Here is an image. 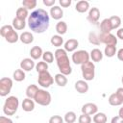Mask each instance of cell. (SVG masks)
I'll return each mask as SVG.
<instances>
[{"label":"cell","instance_id":"6da1fadb","mask_svg":"<svg viewBox=\"0 0 123 123\" xmlns=\"http://www.w3.org/2000/svg\"><path fill=\"white\" fill-rule=\"evenodd\" d=\"M27 23L31 31L37 34H42L49 27V14L43 9H37L29 15Z\"/></svg>","mask_w":123,"mask_h":123},{"label":"cell","instance_id":"7a4b0ae2","mask_svg":"<svg viewBox=\"0 0 123 123\" xmlns=\"http://www.w3.org/2000/svg\"><path fill=\"white\" fill-rule=\"evenodd\" d=\"M54 56H55V59L57 61V65H58L61 73L65 75V76L70 75L72 72V68H71L69 58L67 56L66 51L62 48H58L55 51Z\"/></svg>","mask_w":123,"mask_h":123},{"label":"cell","instance_id":"3957f363","mask_svg":"<svg viewBox=\"0 0 123 123\" xmlns=\"http://www.w3.org/2000/svg\"><path fill=\"white\" fill-rule=\"evenodd\" d=\"M0 35L8 41L9 43H15L18 39L19 37L17 32L13 29L12 25H4L0 29Z\"/></svg>","mask_w":123,"mask_h":123},{"label":"cell","instance_id":"277c9868","mask_svg":"<svg viewBox=\"0 0 123 123\" xmlns=\"http://www.w3.org/2000/svg\"><path fill=\"white\" fill-rule=\"evenodd\" d=\"M19 106V100L15 96H9L3 106V111L6 115H13Z\"/></svg>","mask_w":123,"mask_h":123},{"label":"cell","instance_id":"5b68a950","mask_svg":"<svg viewBox=\"0 0 123 123\" xmlns=\"http://www.w3.org/2000/svg\"><path fill=\"white\" fill-rule=\"evenodd\" d=\"M82 75L85 81H92L95 76V65L92 62H87L81 65Z\"/></svg>","mask_w":123,"mask_h":123},{"label":"cell","instance_id":"8992f818","mask_svg":"<svg viewBox=\"0 0 123 123\" xmlns=\"http://www.w3.org/2000/svg\"><path fill=\"white\" fill-rule=\"evenodd\" d=\"M35 102L40 106H48L51 101H52V97H51V94L45 90V89H38V91L37 92L35 98H34Z\"/></svg>","mask_w":123,"mask_h":123},{"label":"cell","instance_id":"52a82bcc","mask_svg":"<svg viewBox=\"0 0 123 123\" xmlns=\"http://www.w3.org/2000/svg\"><path fill=\"white\" fill-rule=\"evenodd\" d=\"M89 54L86 51V50H78L75 51L72 56H71V60L75 64H84L87 62H89Z\"/></svg>","mask_w":123,"mask_h":123},{"label":"cell","instance_id":"ba28073f","mask_svg":"<svg viewBox=\"0 0 123 123\" xmlns=\"http://www.w3.org/2000/svg\"><path fill=\"white\" fill-rule=\"evenodd\" d=\"M12 87V80L8 77H4L0 80V96H7Z\"/></svg>","mask_w":123,"mask_h":123},{"label":"cell","instance_id":"9c48e42d","mask_svg":"<svg viewBox=\"0 0 123 123\" xmlns=\"http://www.w3.org/2000/svg\"><path fill=\"white\" fill-rule=\"evenodd\" d=\"M37 82H38V85L40 86H42L44 88H47L54 83V78L52 77V75L48 71H46V72L38 74Z\"/></svg>","mask_w":123,"mask_h":123},{"label":"cell","instance_id":"30bf717a","mask_svg":"<svg viewBox=\"0 0 123 123\" xmlns=\"http://www.w3.org/2000/svg\"><path fill=\"white\" fill-rule=\"evenodd\" d=\"M99 40L101 43H104L106 45H116L117 44V38L114 35L112 34H100L99 36Z\"/></svg>","mask_w":123,"mask_h":123},{"label":"cell","instance_id":"8fae6325","mask_svg":"<svg viewBox=\"0 0 123 123\" xmlns=\"http://www.w3.org/2000/svg\"><path fill=\"white\" fill-rule=\"evenodd\" d=\"M97 111H98V107L94 103H86L82 107V113L84 114L93 115L97 113Z\"/></svg>","mask_w":123,"mask_h":123},{"label":"cell","instance_id":"7c38bea8","mask_svg":"<svg viewBox=\"0 0 123 123\" xmlns=\"http://www.w3.org/2000/svg\"><path fill=\"white\" fill-rule=\"evenodd\" d=\"M99 18H100V11H99V9H98V8H95V7L91 8V9L89 10V12H88L87 20H88L90 23L95 24V23L98 22Z\"/></svg>","mask_w":123,"mask_h":123},{"label":"cell","instance_id":"4fadbf2b","mask_svg":"<svg viewBox=\"0 0 123 123\" xmlns=\"http://www.w3.org/2000/svg\"><path fill=\"white\" fill-rule=\"evenodd\" d=\"M36 66L35 62L31 58H25L20 62V68L24 71H31Z\"/></svg>","mask_w":123,"mask_h":123},{"label":"cell","instance_id":"5bb4252c","mask_svg":"<svg viewBox=\"0 0 123 123\" xmlns=\"http://www.w3.org/2000/svg\"><path fill=\"white\" fill-rule=\"evenodd\" d=\"M88 88H89L88 84L85 80H79L75 83V89L77 90V92H79L81 94L86 93L88 91Z\"/></svg>","mask_w":123,"mask_h":123},{"label":"cell","instance_id":"9a60e30c","mask_svg":"<svg viewBox=\"0 0 123 123\" xmlns=\"http://www.w3.org/2000/svg\"><path fill=\"white\" fill-rule=\"evenodd\" d=\"M50 15L55 20H60L63 16V11L59 6H53L50 9Z\"/></svg>","mask_w":123,"mask_h":123},{"label":"cell","instance_id":"2e32d148","mask_svg":"<svg viewBox=\"0 0 123 123\" xmlns=\"http://www.w3.org/2000/svg\"><path fill=\"white\" fill-rule=\"evenodd\" d=\"M79 45V42L75 38H70L64 42V50L66 52H74Z\"/></svg>","mask_w":123,"mask_h":123},{"label":"cell","instance_id":"e0dca14e","mask_svg":"<svg viewBox=\"0 0 123 123\" xmlns=\"http://www.w3.org/2000/svg\"><path fill=\"white\" fill-rule=\"evenodd\" d=\"M100 30H101V34H110L111 33V31L112 30V26L110 21V18H105L100 23Z\"/></svg>","mask_w":123,"mask_h":123},{"label":"cell","instance_id":"ac0fdd59","mask_svg":"<svg viewBox=\"0 0 123 123\" xmlns=\"http://www.w3.org/2000/svg\"><path fill=\"white\" fill-rule=\"evenodd\" d=\"M75 9L78 12L80 13H84L88 11L89 9V3L87 1H85V0H82V1H79L77 2L76 6H75Z\"/></svg>","mask_w":123,"mask_h":123},{"label":"cell","instance_id":"d6986e66","mask_svg":"<svg viewBox=\"0 0 123 123\" xmlns=\"http://www.w3.org/2000/svg\"><path fill=\"white\" fill-rule=\"evenodd\" d=\"M19 39H20V41H21L22 43H24V44H30V43H32V42L34 41V36H33V34L30 33V32H23V33L20 35Z\"/></svg>","mask_w":123,"mask_h":123},{"label":"cell","instance_id":"ffe728a7","mask_svg":"<svg viewBox=\"0 0 123 123\" xmlns=\"http://www.w3.org/2000/svg\"><path fill=\"white\" fill-rule=\"evenodd\" d=\"M42 55H43V52L41 47L39 46H34L30 50V56L33 60H38L40 57H42Z\"/></svg>","mask_w":123,"mask_h":123},{"label":"cell","instance_id":"44dd1931","mask_svg":"<svg viewBox=\"0 0 123 123\" xmlns=\"http://www.w3.org/2000/svg\"><path fill=\"white\" fill-rule=\"evenodd\" d=\"M22 109L25 111H32L35 109V102L30 98H25L22 102Z\"/></svg>","mask_w":123,"mask_h":123},{"label":"cell","instance_id":"7402d4cb","mask_svg":"<svg viewBox=\"0 0 123 123\" xmlns=\"http://www.w3.org/2000/svg\"><path fill=\"white\" fill-rule=\"evenodd\" d=\"M89 56H90L91 60H92L93 62H96L102 61V59H103V53H102L101 50L98 49V48L92 49L91 52L89 53Z\"/></svg>","mask_w":123,"mask_h":123},{"label":"cell","instance_id":"603a6c76","mask_svg":"<svg viewBox=\"0 0 123 123\" xmlns=\"http://www.w3.org/2000/svg\"><path fill=\"white\" fill-rule=\"evenodd\" d=\"M38 89L39 88L36 85H30V86H28V87L26 88V96H27V98L34 99L35 96H36V94H37V92L38 91Z\"/></svg>","mask_w":123,"mask_h":123},{"label":"cell","instance_id":"cb8c5ba5","mask_svg":"<svg viewBox=\"0 0 123 123\" xmlns=\"http://www.w3.org/2000/svg\"><path fill=\"white\" fill-rule=\"evenodd\" d=\"M56 84L59 86H65L66 84H67V78L65 75L62 74V73H58L55 75V78H54Z\"/></svg>","mask_w":123,"mask_h":123},{"label":"cell","instance_id":"d4e9b609","mask_svg":"<svg viewBox=\"0 0 123 123\" xmlns=\"http://www.w3.org/2000/svg\"><path fill=\"white\" fill-rule=\"evenodd\" d=\"M26 26L25 20H21L17 17H14L12 19V27L14 30H23Z\"/></svg>","mask_w":123,"mask_h":123},{"label":"cell","instance_id":"484cf974","mask_svg":"<svg viewBox=\"0 0 123 123\" xmlns=\"http://www.w3.org/2000/svg\"><path fill=\"white\" fill-rule=\"evenodd\" d=\"M56 31L60 36L64 35L67 32V24L64 21H59L56 25Z\"/></svg>","mask_w":123,"mask_h":123},{"label":"cell","instance_id":"4316f807","mask_svg":"<svg viewBox=\"0 0 123 123\" xmlns=\"http://www.w3.org/2000/svg\"><path fill=\"white\" fill-rule=\"evenodd\" d=\"M51 44L55 47H61L62 44H63V38L62 36L60 35H54L52 37H51Z\"/></svg>","mask_w":123,"mask_h":123},{"label":"cell","instance_id":"83f0119b","mask_svg":"<svg viewBox=\"0 0 123 123\" xmlns=\"http://www.w3.org/2000/svg\"><path fill=\"white\" fill-rule=\"evenodd\" d=\"M92 120L94 123H107L108 117L104 112H97L94 114Z\"/></svg>","mask_w":123,"mask_h":123},{"label":"cell","instance_id":"f1b7e54d","mask_svg":"<svg viewBox=\"0 0 123 123\" xmlns=\"http://www.w3.org/2000/svg\"><path fill=\"white\" fill-rule=\"evenodd\" d=\"M17 18L21 19V20H25L27 17H29V13H28V10L24 7L22 8H18L16 10V16Z\"/></svg>","mask_w":123,"mask_h":123},{"label":"cell","instance_id":"f546056e","mask_svg":"<svg viewBox=\"0 0 123 123\" xmlns=\"http://www.w3.org/2000/svg\"><path fill=\"white\" fill-rule=\"evenodd\" d=\"M104 54L108 58H112L116 54V46L114 45H106L104 49Z\"/></svg>","mask_w":123,"mask_h":123},{"label":"cell","instance_id":"4dcf8cb0","mask_svg":"<svg viewBox=\"0 0 123 123\" xmlns=\"http://www.w3.org/2000/svg\"><path fill=\"white\" fill-rule=\"evenodd\" d=\"M108 101H109V104L111 106H114V107L115 106H120L121 104H123L122 101L117 97V95L115 93L111 94L110 97H109V99H108Z\"/></svg>","mask_w":123,"mask_h":123},{"label":"cell","instance_id":"1f68e13d","mask_svg":"<svg viewBox=\"0 0 123 123\" xmlns=\"http://www.w3.org/2000/svg\"><path fill=\"white\" fill-rule=\"evenodd\" d=\"M47 69H48V63L45 62H43V61H42V62H38L36 64V70H37V72L38 74L48 71Z\"/></svg>","mask_w":123,"mask_h":123},{"label":"cell","instance_id":"d6a6232c","mask_svg":"<svg viewBox=\"0 0 123 123\" xmlns=\"http://www.w3.org/2000/svg\"><path fill=\"white\" fill-rule=\"evenodd\" d=\"M13 79L16 81V82H22L24 79H25V72L24 70H22L21 68L20 69H16L14 72H13V75H12Z\"/></svg>","mask_w":123,"mask_h":123},{"label":"cell","instance_id":"836d02e7","mask_svg":"<svg viewBox=\"0 0 123 123\" xmlns=\"http://www.w3.org/2000/svg\"><path fill=\"white\" fill-rule=\"evenodd\" d=\"M76 119H77V116L74 111H67L63 117V120L66 123H74L76 121Z\"/></svg>","mask_w":123,"mask_h":123},{"label":"cell","instance_id":"e575fe53","mask_svg":"<svg viewBox=\"0 0 123 123\" xmlns=\"http://www.w3.org/2000/svg\"><path fill=\"white\" fill-rule=\"evenodd\" d=\"M110 21L111 23V26H112V30L113 29H117L119 28V26L121 25V18L117 15H112L110 17Z\"/></svg>","mask_w":123,"mask_h":123},{"label":"cell","instance_id":"d590c367","mask_svg":"<svg viewBox=\"0 0 123 123\" xmlns=\"http://www.w3.org/2000/svg\"><path fill=\"white\" fill-rule=\"evenodd\" d=\"M54 54L51 52V51H45L42 55V59H43V62H47V63H51L53 62L54 61Z\"/></svg>","mask_w":123,"mask_h":123},{"label":"cell","instance_id":"8d00e7d4","mask_svg":"<svg viewBox=\"0 0 123 123\" xmlns=\"http://www.w3.org/2000/svg\"><path fill=\"white\" fill-rule=\"evenodd\" d=\"M22 5L24 8H26L27 10H32L34 8H36L37 6V1L36 0H23L22 1Z\"/></svg>","mask_w":123,"mask_h":123},{"label":"cell","instance_id":"74e56055","mask_svg":"<svg viewBox=\"0 0 123 123\" xmlns=\"http://www.w3.org/2000/svg\"><path fill=\"white\" fill-rule=\"evenodd\" d=\"M88 40L90 43H92L94 45H99L101 43L99 40V37L95 33H92V32L89 33V35H88Z\"/></svg>","mask_w":123,"mask_h":123},{"label":"cell","instance_id":"f35d334b","mask_svg":"<svg viewBox=\"0 0 123 123\" xmlns=\"http://www.w3.org/2000/svg\"><path fill=\"white\" fill-rule=\"evenodd\" d=\"M91 116L88 114H84L82 113L79 118H78V122L79 123H91Z\"/></svg>","mask_w":123,"mask_h":123},{"label":"cell","instance_id":"ab89813d","mask_svg":"<svg viewBox=\"0 0 123 123\" xmlns=\"http://www.w3.org/2000/svg\"><path fill=\"white\" fill-rule=\"evenodd\" d=\"M63 118L60 115H53L49 118V123H63Z\"/></svg>","mask_w":123,"mask_h":123},{"label":"cell","instance_id":"60d3db41","mask_svg":"<svg viewBox=\"0 0 123 123\" xmlns=\"http://www.w3.org/2000/svg\"><path fill=\"white\" fill-rule=\"evenodd\" d=\"M59 3H60V5H61L62 8H68V7L71 5L72 1H71V0H60Z\"/></svg>","mask_w":123,"mask_h":123},{"label":"cell","instance_id":"b9f144b4","mask_svg":"<svg viewBox=\"0 0 123 123\" xmlns=\"http://www.w3.org/2000/svg\"><path fill=\"white\" fill-rule=\"evenodd\" d=\"M115 94L117 95V97L122 101L123 103V87H118L117 90L115 91Z\"/></svg>","mask_w":123,"mask_h":123},{"label":"cell","instance_id":"7bdbcfd3","mask_svg":"<svg viewBox=\"0 0 123 123\" xmlns=\"http://www.w3.org/2000/svg\"><path fill=\"white\" fill-rule=\"evenodd\" d=\"M0 123H13V122L11 118L2 115V116H0Z\"/></svg>","mask_w":123,"mask_h":123},{"label":"cell","instance_id":"ee69618b","mask_svg":"<svg viewBox=\"0 0 123 123\" xmlns=\"http://www.w3.org/2000/svg\"><path fill=\"white\" fill-rule=\"evenodd\" d=\"M42 2H43V4H44L45 6L52 8V7L55 5V2H56V1H55V0H43Z\"/></svg>","mask_w":123,"mask_h":123},{"label":"cell","instance_id":"f6af8a7d","mask_svg":"<svg viewBox=\"0 0 123 123\" xmlns=\"http://www.w3.org/2000/svg\"><path fill=\"white\" fill-rule=\"evenodd\" d=\"M111 123H123V119L121 117H119L118 115H116V116L111 118Z\"/></svg>","mask_w":123,"mask_h":123},{"label":"cell","instance_id":"bcb514c9","mask_svg":"<svg viewBox=\"0 0 123 123\" xmlns=\"http://www.w3.org/2000/svg\"><path fill=\"white\" fill-rule=\"evenodd\" d=\"M116 36H117L118 38L123 39V28H119V29L117 30V32H116Z\"/></svg>","mask_w":123,"mask_h":123},{"label":"cell","instance_id":"7dc6e473","mask_svg":"<svg viewBox=\"0 0 123 123\" xmlns=\"http://www.w3.org/2000/svg\"><path fill=\"white\" fill-rule=\"evenodd\" d=\"M117 58L119 61H122L123 62V48L119 49L118 52H117Z\"/></svg>","mask_w":123,"mask_h":123},{"label":"cell","instance_id":"c3c4849f","mask_svg":"<svg viewBox=\"0 0 123 123\" xmlns=\"http://www.w3.org/2000/svg\"><path fill=\"white\" fill-rule=\"evenodd\" d=\"M118 116L123 119V107L120 108V110H119V111H118Z\"/></svg>","mask_w":123,"mask_h":123},{"label":"cell","instance_id":"681fc988","mask_svg":"<svg viewBox=\"0 0 123 123\" xmlns=\"http://www.w3.org/2000/svg\"><path fill=\"white\" fill-rule=\"evenodd\" d=\"M121 82H122V84H123V76H122V78H121Z\"/></svg>","mask_w":123,"mask_h":123}]
</instances>
